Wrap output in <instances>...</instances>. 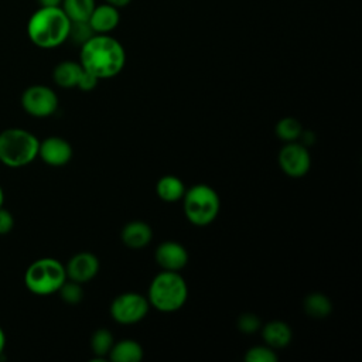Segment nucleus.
<instances>
[{
    "instance_id": "23",
    "label": "nucleus",
    "mask_w": 362,
    "mask_h": 362,
    "mask_svg": "<svg viewBox=\"0 0 362 362\" xmlns=\"http://www.w3.org/2000/svg\"><path fill=\"white\" fill-rule=\"evenodd\" d=\"M57 293L59 294V297L64 303L71 304V305L81 303L82 297H83V290H82L81 283H76V281H72L68 279L64 281V284L59 287V290Z\"/></svg>"
},
{
    "instance_id": "33",
    "label": "nucleus",
    "mask_w": 362,
    "mask_h": 362,
    "mask_svg": "<svg viewBox=\"0 0 362 362\" xmlns=\"http://www.w3.org/2000/svg\"><path fill=\"white\" fill-rule=\"evenodd\" d=\"M3 204H4V191H3V188L0 185V206H3Z\"/></svg>"
},
{
    "instance_id": "14",
    "label": "nucleus",
    "mask_w": 362,
    "mask_h": 362,
    "mask_svg": "<svg viewBox=\"0 0 362 362\" xmlns=\"http://www.w3.org/2000/svg\"><path fill=\"white\" fill-rule=\"evenodd\" d=\"M120 239L129 249H141L153 239V230L151 226L143 221H132L122 228Z\"/></svg>"
},
{
    "instance_id": "13",
    "label": "nucleus",
    "mask_w": 362,
    "mask_h": 362,
    "mask_svg": "<svg viewBox=\"0 0 362 362\" xmlns=\"http://www.w3.org/2000/svg\"><path fill=\"white\" fill-rule=\"evenodd\" d=\"M120 20L119 8L103 3V4H96L95 8L92 10L88 23L92 27L95 34H109L113 31Z\"/></svg>"
},
{
    "instance_id": "29",
    "label": "nucleus",
    "mask_w": 362,
    "mask_h": 362,
    "mask_svg": "<svg viewBox=\"0 0 362 362\" xmlns=\"http://www.w3.org/2000/svg\"><path fill=\"white\" fill-rule=\"evenodd\" d=\"M300 139L303 140V143H301V144H304L305 147H307V146H310V144H313V143L315 141V136H314V133H313L311 130H304V129H303V132H301V134H300Z\"/></svg>"
},
{
    "instance_id": "26",
    "label": "nucleus",
    "mask_w": 362,
    "mask_h": 362,
    "mask_svg": "<svg viewBox=\"0 0 362 362\" xmlns=\"http://www.w3.org/2000/svg\"><path fill=\"white\" fill-rule=\"evenodd\" d=\"M236 325H238V329L243 334H255L260 329L262 321L256 314L245 313V314L239 315Z\"/></svg>"
},
{
    "instance_id": "15",
    "label": "nucleus",
    "mask_w": 362,
    "mask_h": 362,
    "mask_svg": "<svg viewBox=\"0 0 362 362\" xmlns=\"http://www.w3.org/2000/svg\"><path fill=\"white\" fill-rule=\"evenodd\" d=\"M262 338L267 346L273 349H279V348L287 346L291 342L293 331L287 322L274 320L263 325Z\"/></svg>"
},
{
    "instance_id": "20",
    "label": "nucleus",
    "mask_w": 362,
    "mask_h": 362,
    "mask_svg": "<svg viewBox=\"0 0 362 362\" xmlns=\"http://www.w3.org/2000/svg\"><path fill=\"white\" fill-rule=\"evenodd\" d=\"M95 0H62L61 8L71 21H88L92 10L95 8Z\"/></svg>"
},
{
    "instance_id": "4",
    "label": "nucleus",
    "mask_w": 362,
    "mask_h": 362,
    "mask_svg": "<svg viewBox=\"0 0 362 362\" xmlns=\"http://www.w3.org/2000/svg\"><path fill=\"white\" fill-rule=\"evenodd\" d=\"M38 137L21 127L0 132V163L10 168L28 165L38 157Z\"/></svg>"
},
{
    "instance_id": "28",
    "label": "nucleus",
    "mask_w": 362,
    "mask_h": 362,
    "mask_svg": "<svg viewBox=\"0 0 362 362\" xmlns=\"http://www.w3.org/2000/svg\"><path fill=\"white\" fill-rule=\"evenodd\" d=\"M98 78L95 76V75H92L90 72H88V71H82V75H81V78H79V81H78V85H76V88L78 89H81V90H83V92H89V90H93L95 88H96V85H98Z\"/></svg>"
},
{
    "instance_id": "9",
    "label": "nucleus",
    "mask_w": 362,
    "mask_h": 362,
    "mask_svg": "<svg viewBox=\"0 0 362 362\" xmlns=\"http://www.w3.org/2000/svg\"><path fill=\"white\" fill-rule=\"evenodd\" d=\"M281 171L293 178H300L305 175L311 165V157L307 147L297 141L287 143L277 157Z\"/></svg>"
},
{
    "instance_id": "16",
    "label": "nucleus",
    "mask_w": 362,
    "mask_h": 362,
    "mask_svg": "<svg viewBox=\"0 0 362 362\" xmlns=\"http://www.w3.org/2000/svg\"><path fill=\"white\" fill-rule=\"evenodd\" d=\"M107 355L113 362H140L143 359V348L137 341L122 339L113 342Z\"/></svg>"
},
{
    "instance_id": "27",
    "label": "nucleus",
    "mask_w": 362,
    "mask_h": 362,
    "mask_svg": "<svg viewBox=\"0 0 362 362\" xmlns=\"http://www.w3.org/2000/svg\"><path fill=\"white\" fill-rule=\"evenodd\" d=\"M14 228V216L13 214L6 209L4 206H0V235H7Z\"/></svg>"
},
{
    "instance_id": "7",
    "label": "nucleus",
    "mask_w": 362,
    "mask_h": 362,
    "mask_svg": "<svg viewBox=\"0 0 362 362\" xmlns=\"http://www.w3.org/2000/svg\"><path fill=\"white\" fill-rule=\"evenodd\" d=\"M150 304L146 296L136 291H126L115 297L110 304L112 318L124 325L141 321L148 313Z\"/></svg>"
},
{
    "instance_id": "8",
    "label": "nucleus",
    "mask_w": 362,
    "mask_h": 362,
    "mask_svg": "<svg viewBox=\"0 0 362 362\" xmlns=\"http://www.w3.org/2000/svg\"><path fill=\"white\" fill-rule=\"evenodd\" d=\"M23 110L33 117H49L58 109V96L47 85H31L25 88L20 98Z\"/></svg>"
},
{
    "instance_id": "6",
    "label": "nucleus",
    "mask_w": 362,
    "mask_h": 362,
    "mask_svg": "<svg viewBox=\"0 0 362 362\" xmlns=\"http://www.w3.org/2000/svg\"><path fill=\"white\" fill-rule=\"evenodd\" d=\"M181 199L187 219L195 226H206L218 216L221 208L219 195L206 184H197L185 189Z\"/></svg>"
},
{
    "instance_id": "24",
    "label": "nucleus",
    "mask_w": 362,
    "mask_h": 362,
    "mask_svg": "<svg viewBox=\"0 0 362 362\" xmlns=\"http://www.w3.org/2000/svg\"><path fill=\"white\" fill-rule=\"evenodd\" d=\"M279 356L273 348L267 345H256L246 351L245 361L246 362H277Z\"/></svg>"
},
{
    "instance_id": "19",
    "label": "nucleus",
    "mask_w": 362,
    "mask_h": 362,
    "mask_svg": "<svg viewBox=\"0 0 362 362\" xmlns=\"http://www.w3.org/2000/svg\"><path fill=\"white\" fill-rule=\"evenodd\" d=\"M303 307L307 315L317 320H322L328 317L332 311L331 300L324 293H318V291L307 294L304 298Z\"/></svg>"
},
{
    "instance_id": "2",
    "label": "nucleus",
    "mask_w": 362,
    "mask_h": 362,
    "mask_svg": "<svg viewBox=\"0 0 362 362\" xmlns=\"http://www.w3.org/2000/svg\"><path fill=\"white\" fill-rule=\"evenodd\" d=\"M71 20L61 6L40 7L27 23V35L30 41L42 49H52L68 40Z\"/></svg>"
},
{
    "instance_id": "11",
    "label": "nucleus",
    "mask_w": 362,
    "mask_h": 362,
    "mask_svg": "<svg viewBox=\"0 0 362 362\" xmlns=\"http://www.w3.org/2000/svg\"><path fill=\"white\" fill-rule=\"evenodd\" d=\"M66 279L76 283L92 280L99 272V260L90 252H79L74 255L65 264Z\"/></svg>"
},
{
    "instance_id": "3",
    "label": "nucleus",
    "mask_w": 362,
    "mask_h": 362,
    "mask_svg": "<svg viewBox=\"0 0 362 362\" xmlns=\"http://www.w3.org/2000/svg\"><path fill=\"white\" fill-rule=\"evenodd\" d=\"M188 297V287L178 272L163 270L151 280L147 300L151 307L161 313H174L180 310Z\"/></svg>"
},
{
    "instance_id": "1",
    "label": "nucleus",
    "mask_w": 362,
    "mask_h": 362,
    "mask_svg": "<svg viewBox=\"0 0 362 362\" xmlns=\"http://www.w3.org/2000/svg\"><path fill=\"white\" fill-rule=\"evenodd\" d=\"M79 64L98 79L113 78L124 68L126 51L109 34H95L81 45Z\"/></svg>"
},
{
    "instance_id": "10",
    "label": "nucleus",
    "mask_w": 362,
    "mask_h": 362,
    "mask_svg": "<svg viewBox=\"0 0 362 362\" xmlns=\"http://www.w3.org/2000/svg\"><path fill=\"white\" fill-rule=\"evenodd\" d=\"M38 157L48 165L61 167L71 161L72 146L59 136H49L40 141Z\"/></svg>"
},
{
    "instance_id": "32",
    "label": "nucleus",
    "mask_w": 362,
    "mask_h": 362,
    "mask_svg": "<svg viewBox=\"0 0 362 362\" xmlns=\"http://www.w3.org/2000/svg\"><path fill=\"white\" fill-rule=\"evenodd\" d=\"M4 349H6V334L0 327V355L4 352Z\"/></svg>"
},
{
    "instance_id": "18",
    "label": "nucleus",
    "mask_w": 362,
    "mask_h": 362,
    "mask_svg": "<svg viewBox=\"0 0 362 362\" xmlns=\"http://www.w3.org/2000/svg\"><path fill=\"white\" fill-rule=\"evenodd\" d=\"M157 195L165 202H175L184 197L185 185L181 178L175 175H164L156 184Z\"/></svg>"
},
{
    "instance_id": "25",
    "label": "nucleus",
    "mask_w": 362,
    "mask_h": 362,
    "mask_svg": "<svg viewBox=\"0 0 362 362\" xmlns=\"http://www.w3.org/2000/svg\"><path fill=\"white\" fill-rule=\"evenodd\" d=\"M92 35H95L92 27L88 21H71L69 35L68 40H71L76 45L85 44Z\"/></svg>"
},
{
    "instance_id": "17",
    "label": "nucleus",
    "mask_w": 362,
    "mask_h": 362,
    "mask_svg": "<svg viewBox=\"0 0 362 362\" xmlns=\"http://www.w3.org/2000/svg\"><path fill=\"white\" fill-rule=\"evenodd\" d=\"M82 65L75 61H62L52 71L54 82L61 88H76L82 75Z\"/></svg>"
},
{
    "instance_id": "30",
    "label": "nucleus",
    "mask_w": 362,
    "mask_h": 362,
    "mask_svg": "<svg viewBox=\"0 0 362 362\" xmlns=\"http://www.w3.org/2000/svg\"><path fill=\"white\" fill-rule=\"evenodd\" d=\"M62 0H38L41 7H57L61 6Z\"/></svg>"
},
{
    "instance_id": "21",
    "label": "nucleus",
    "mask_w": 362,
    "mask_h": 362,
    "mask_svg": "<svg viewBox=\"0 0 362 362\" xmlns=\"http://www.w3.org/2000/svg\"><path fill=\"white\" fill-rule=\"evenodd\" d=\"M301 132H303L301 123L297 119L290 116L280 119L276 124V136L286 143L297 141L300 139Z\"/></svg>"
},
{
    "instance_id": "5",
    "label": "nucleus",
    "mask_w": 362,
    "mask_h": 362,
    "mask_svg": "<svg viewBox=\"0 0 362 362\" xmlns=\"http://www.w3.org/2000/svg\"><path fill=\"white\" fill-rule=\"evenodd\" d=\"M65 280V266L54 257L34 260L24 273V286L27 290L41 297L57 293Z\"/></svg>"
},
{
    "instance_id": "31",
    "label": "nucleus",
    "mask_w": 362,
    "mask_h": 362,
    "mask_svg": "<svg viewBox=\"0 0 362 362\" xmlns=\"http://www.w3.org/2000/svg\"><path fill=\"white\" fill-rule=\"evenodd\" d=\"M130 1H132V0H105V3L112 4V6L117 7V8H120V7H126Z\"/></svg>"
},
{
    "instance_id": "22",
    "label": "nucleus",
    "mask_w": 362,
    "mask_h": 362,
    "mask_svg": "<svg viewBox=\"0 0 362 362\" xmlns=\"http://www.w3.org/2000/svg\"><path fill=\"white\" fill-rule=\"evenodd\" d=\"M113 342L112 332L106 328H99L90 337L92 352L98 356V359H103V356L109 354Z\"/></svg>"
},
{
    "instance_id": "12",
    "label": "nucleus",
    "mask_w": 362,
    "mask_h": 362,
    "mask_svg": "<svg viewBox=\"0 0 362 362\" xmlns=\"http://www.w3.org/2000/svg\"><path fill=\"white\" fill-rule=\"evenodd\" d=\"M157 264L163 270H171L178 272L185 267L188 263V252L187 249L175 242V240H165L160 243L154 253Z\"/></svg>"
}]
</instances>
